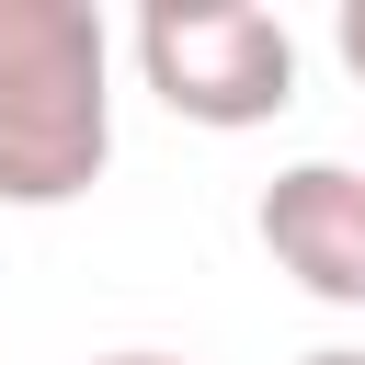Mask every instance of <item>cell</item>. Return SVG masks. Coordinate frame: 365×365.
Masks as SVG:
<instances>
[{"mask_svg":"<svg viewBox=\"0 0 365 365\" xmlns=\"http://www.w3.org/2000/svg\"><path fill=\"white\" fill-rule=\"evenodd\" d=\"M114 160V34L91 0H0V205H80Z\"/></svg>","mask_w":365,"mask_h":365,"instance_id":"obj_1","label":"cell"},{"mask_svg":"<svg viewBox=\"0 0 365 365\" xmlns=\"http://www.w3.org/2000/svg\"><path fill=\"white\" fill-rule=\"evenodd\" d=\"M137 80L182 125L240 137V125H274L297 103V34L262 0H148L137 11Z\"/></svg>","mask_w":365,"mask_h":365,"instance_id":"obj_2","label":"cell"},{"mask_svg":"<svg viewBox=\"0 0 365 365\" xmlns=\"http://www.w3.org/2000/svg\"><path fill=\"white\" fill-rule=\"evenodd\" d=\"M251 228L285 285H308L319 308H365V160H285Z\"/></svg>","mask_w":365,"mask_h":365,"instance_id":"obj_3","label":"cell"},{"mask_svg":"<svg viewBox=\"0 0 365 365\" xmlns=\"http://www.w3.org/2000/svg\"><path fill=\"white\" fill-rule=\"evenodd\" d=\"M331 46H342V68L365 80V0H342V23H331Z\"/></svg>","mask_w":365,"mask_h":365,"instance_id":"obj_4","label":"cell"},{"mask_svg":"<svg viewBox=\"0 0 365 365\" xmlns=\"http://www.w3.org/2000/svg\"><path fill=\"white\" fill-rule=\"evenodd\" d=\"M297 365H365V342H319V354H297Z\"/></svg>","mask_w":365,"mask_h":365,"instance_id":"obj_5","label":"cell"},{"mask_svg":"<svg viewBox=\"0 0 365 365\" xmlns=\"http://www.w3.org/2000/svg\"><path fill=\"white\" fill-rule=\"evenodd\" d=\"M91 365H194V354H91Z\"/></svg>","mask_w":365,"mask_h":365,"instance_id":"obj_6","label":"cell"}]
</instances>
